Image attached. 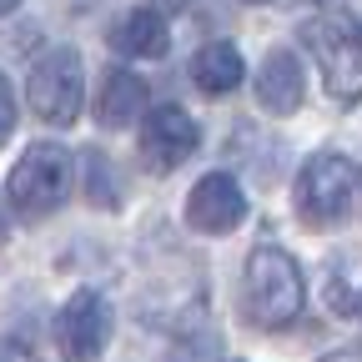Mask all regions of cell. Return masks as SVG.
<instances>
[{"instance_id":"obj_11","label":"cell","mask_w":362,"mask_h":362,"mask_svg":"<svg viewBox=\"0 0 362 362\" xmlns=\"http://www.w3.org/2000/svg\"><path fill=\"white\" fill-rule=\"evenodd\" d=\"M111 45L121 56H146V61H156V56H166V21H161V11H151V6H141V11H131L116 30H111Z\"/></svg>"},{"instance_id":"obj_7","label":"cell","mask_w":362,"mask_h":362,"mask_svg":"<svg viewBox=\"0 0 362 362\" xmlns=\"http://www.w3.org/2000/svg\"><path fill=\"white\" fill-rule=\"evenodd\" d=\"M197 141H202V131L181 106H156L141 126V156L151 171H176L197 151Z\"/></svg>"},{"instance_id":"obj_19","label":"cell","mask_w":362,"mask_h":362,"mask_svg":"<svg viewBox=\"0 0 362 362\" xmlns=\"http://www.w3.org/2000/svg\"><path fill=\"white\" fill-rule=\"evenodd\" d=\"M247 6H267V0H247Z\"/></svg>"},{"instance_id":"obj_12","label":"cell","mask_w":362,"mask_h":362,"mask_svg":"<svg viewBox=\"0 0 362 362\" xmlns=\"http://www.w3.org/2000/svg\"><path fill=\"white\" fill-rule=\"evenodd\" d=\"M141 111H146V81L131 71H111L101 86V101H96L101 126H131Z\"/></svg>"},{"instance_id":"obj_10","label":"cell","mask_w":362,"mask_h":362,"mask_svg":"<svg viewBox=\"0 0 362 362\" xmlns=\"http://www.w3.org/2000/svg\"><path fill=\"white\" fill-rule=\"evenodd\" d=\"M242 51L237 45H226V40H211L202 45V51L192 56V81L206 90V96H226V90H237L242 86Z\"/></svg>"},{"instance_id":"obj_16","label":"cell","mask_w":362,"mask_h":362,"mask_svg":"<svg viewBox=\"0 0 362 362\" xmlns=\"http://www.w3.org/2000/svg\"><path fill=\"white\" fill-rule=\"evenodd\" d=\"M322 362H362V347H342V352H327Z\"/></svg>"},{"instance_id":"obj_4","label":"cell","mask_w":362,"mask_h":362,"mask_svg":"<svg viewBox=\"0 0 362 362\" xmlns=\"http://www.w3.org/2000/svg\"><path fill=\"white\" fill-rule=\"evenodd\" d=\"M81 90H86V76H81V56L76 51H51L40 56V66L30 71V111L45 121V126H71L81 116Z\"/></svg>"},{"instance_id":"obj_5","label":"cell","mask_w":362,"mask_h":362,"mask_svg":"<svg viewBox=\"0 0 362 362\" xmlns=\"http://www.w3.org/2000/svg\"><path fill=\"white\" fill-rule=\"evenodd\" d=\"M302 40L312 45V56L322 61L327 90L337 101H362V40L352 35L347 21H307Z\"/></svg>"},{"instance_id":"obj_2","label":"cell","mask_w":362,"mask_h":362,"mask_svg":"<svg viewBox=\"0 0 362 362\" xmlns=\"http://www.w3.org/2000/svg\"><path fill=\"white\" fill-rule=\"evenodd\" d=\"M71 181H76L71 151L56 146V141H35V146L16 161V171H11V181H6V197H11V206H16L21 216H51V211L71 197Z\"/></svg>"},{"instance_id":"obj_9","label":"cell","mask_w":362,"mask_h":362,"mask_svg":"<svg viewBox=\"0 0 362 362\" xmlns=\"http://www.w3.org/2000/svg\"><path fill=\"white\" fill-rule=\"evenodd\" d=\"M307 96V76H302V61L292 51H272L257 71V101L272 111V116H292Z\"/></svg>"},{"instance_id":"obj_13","label":"cell","mask_w":362,"mask_h":362,"mask_svg":"<svg viewBox=\"0 0 362 362\" xmlns=\"http://www.w3.org/2000/svg\"><path fill=\"white\" fill-rule=\"evenodd\" d=\"M81 171H86V192L96 206H116V187H111V166L101 151H81Z\"/></svg>"},{"instance_id":"obj_17","label":"cell","mask_w":362,"mask_h":362,"mask_svg":"<svg viewBox=\"0 0 362 362\" xmlns=\"http://www.w3.org/2000/svg\"><path fill=\"white\" fill-rule=\"evenodd\" d=\"M181 6H192V0H161V11H181Z\"/></svg>"},{"instance_id":"obj_14","label":"cell","mask_w":362,"mask_h":362,"mask_svg":"<svg viewBox=\"0 0 362 362\" xmlns=\"http://www.w3.org/2000/svg\"><path fill=\"white\" fill-rule=\"evenodd\" d=\"M11 131H16V90H11L6 76H0V146L11 141Z\"/></svg>"},{"instance_id":"obj_1","label":"cell","mask_w":362,"mask_h":362,"mask_svg":"<svg viewBox=\"0 0 362 362\" xmlns=\"http://www.w3.org/2000/svg\"><path fill=\"white\" fill-rule=\"evenodd\" d=\"M302 272L282 247H257L247 257V312L257 327H287L302 312Z\"/></svg>"},{"instance_id":"obj_6","label":"cell","mask_w":362,"mask_h":362,"mask_svg":"<svg viewBox=\"0 0 362 362\" xmlns=\"http://www.w3.org/2000/svg\"><path fill=\"white\" fill-rule=\"evenodd\" d=\"M111 342V307L101 292L81 287L56 317V347L66 362H96Z\"/></svg>"},{"instance_id":"obj_8","label":"cell","mask_w":362,"mask_h":362,"mask_svg":"<svg viewBox=\"0 0 362 362\" xmlns=\"http://www.w3.org/2000/svg\"><path fill=\"white\" fill-rule=\"evenodd\" d=\"M242 216H247V197H242V187L226 171L202 176L197 187H192V197H187V221L197 226V232L221 237V232H232Z\"/></svg>"},{"instance_id":"obj_18","label":"cell","mask_w":362,"mask_h":362,"mask_svg":"<svg viewBox=\"0 0 362 362\" xmlns=\"http://www.w3.org/2000/svg\"><path fill=\"white\" fill-rule=\"evenodd\" d=\"M21 6V0H0V16H6V11H16Z\"/></svg>"},{"instance_id":"obj_3","label":"cell","mask_w":362,"mask_h":362,"mask_svg":"<svg viewBox=\"0 0 362 362\" xmlns=\"http://www.w3.org/2000/svg\"><path fill=\"white\" fill-rule=\"evenodd\" d=\"M357 197V166L337 151H317L297 176V211L307 226H337Z\"/></svg>"},{"instance_id":"obj_15","label":"cell","mask_w":362,"mask_h":362,"mask_svg":"<svg viewBox=\"0 0 362 362\" xmlns=\"http://www.w3.org/2000/svg\"><path fill=\"white\" fill-rule=\"evenodd\" d=\"M0 362H40L21 337H0Z\"/></svg>"}]
</instances>
